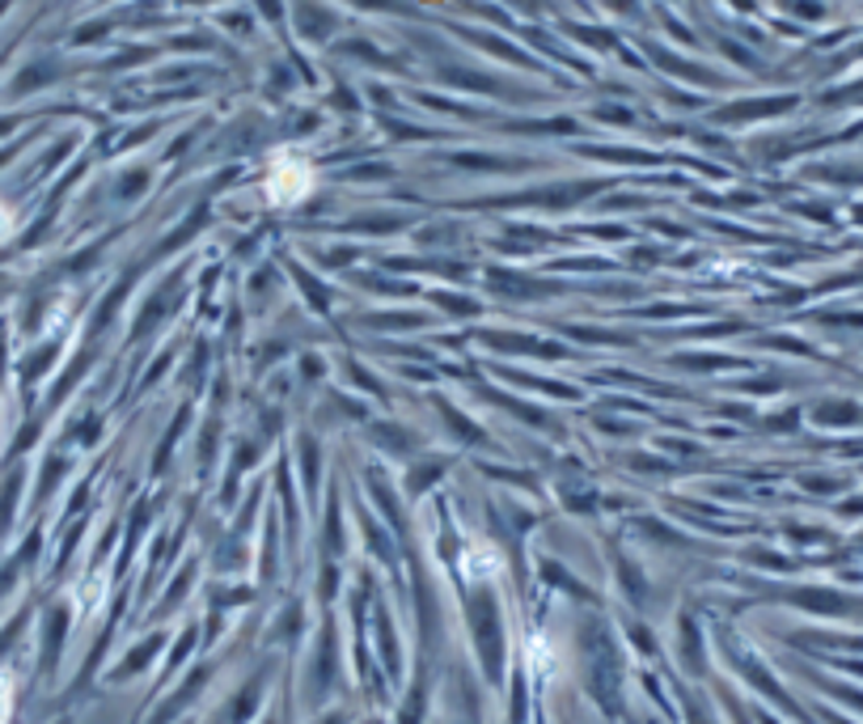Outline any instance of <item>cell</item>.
<instances>
[{
    "instance_id": "obj_3",
    "label": "cell",
    "mask_w": 863,
    "mask_h": 724,
    "mask_svg": "<svg viewBox=\"0 0 863 724\" xmlns=\"http://www.w3.org/2000/svg\"><path fill=\"white\" fill-rule=\"evenodd\" d=\"M9 699H13V691H9V678L0 674V721H4V712H9Z\"/></svg>"
},
{
    "instance_id": "obj_2",
    "label": "cell",
    "mask_w": 863,
    "mask_h": 724,
    "mask_svg": "<svg viewBox=\"0 0 863 724\" xmlns=\"http://www.w3.org/2000/svg\"><path fill=\"white\" fill-rule=\"evenodd\" d=\"M13 225H18V221H13L9 203H0V242H9V237H13Z\"/></svg>"
},
{
    "instance_id": "obj_1",
    "label": "cell",
    "mask_w": 863,
    "mask_h": 724,
    "mask_svg": "<svg viewBox=\"0 0 863 724\" xmlns=\"http://www.w3.org/2000/svg\"><path fill=\"white\" fill-rule=\"evenodd\" d=\"M314 183H318L314 165L305 162L301 153H292V149L271 153V162L263 170V196H267L271 208H296L301 199L314 196Z\"/></svg>"
}]
</instances>
